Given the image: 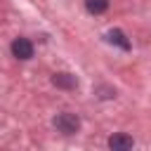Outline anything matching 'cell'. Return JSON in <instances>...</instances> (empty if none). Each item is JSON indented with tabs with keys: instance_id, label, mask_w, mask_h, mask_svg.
<instances>
[{
	"instance_id": "1",
	"label": "cell",
	"mask_w": 151,
	"mask_h": 151,
	"mask_svg": "<svg viewBox=\"0 0 151 151\" xmlns=\"http://www.w3.org/2000/svg\"><path fill=\"white\" fill-rule=\"evenodd\" d=\"M54 125H57V130H61V132H66V134H73V132H78V127H80V120H78L76 113H59V116L54 118Z\"/></svg>"
},
{
	"instance_id": "2",
	"label": "cell",
	"mask_w": 151,
	"mask_h": 151,
	"mask_svg": "<svg viewBox=\"0 0 151 151\" xmlns=\"http://www.w3.org/2000/svg\"><path fill=\"white\" fill-rule=\"evenodd\" d=\"M132 137L125 134V132H116L109 137V149L111 151H132Z\"/></svg>"
},
{
	"instance_id": "3",
	"label": "cell",
	"mask_w": 151,
	"mask_h": 151,
	"mask_svg": "<svg viewBox=\"0 0 151 151\" xmlns=\"http://www.w3.org/2000/svg\"><path fill=\"white\" fill-rule=\"evenodd\" d=\"M12 54L17 59H31L33 57V42L28 38H17L12 42Z\"/></svg>"
},
{
	"instance_id": "4",
	"label": "cell",
	"mask_w": 151,
	"mask_h": 151,
	"mask_svg": "<svg viewBox=\"0 0 151 151\" xmlns=\"http://www.w3.org/2000/svg\"><path fill=\"white\" fill-rule=\"evenodd\" d=\"M109 42H116L120 50H130V40H127V38H125V33H123V31H118V28L109 31Z\"/></svg>"
},
{
	"instance_id": "5",
	"label": "cell",
	"mask_w": 151,
	"mask_h": 151,
	"mask_svg": "<svg viewBox=\"0 0 151 151\" xmlns=\"http://www.w3.org/2000/svg\"><path fill=\"white\" fill-rule=\"evenodd\" d=\"M85 7L90 14H101L109 7V0H85Z\"/></svg>"
},
{
	"instance_id": "6",
	"label": "cell",
	"mask_w": 151,
	"mask_h": 151,
	"mask_svg": "<svg viewBox=\"0 0 151 151\" xmlns=\"http://www.w3.org/2000/svg\"><path fill=\"white\" fill-rule=\"evenodd\" d=\"M54 85H61V87H76L78 80H76L73 76H68V73H59V76H54Z\"/></svg>"
}]
</instances>
